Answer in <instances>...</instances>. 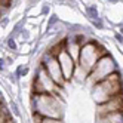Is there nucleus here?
Listing matches in <instances>:
<instances>
[{
  "label": "nucleus",
  "instance_id": "obj_1",
  "mask_svg": "<svg viewBox=\"0 0 123 123\" xmlns=\"http://www.w3.org/2000/svg\"><path fill=\"white\" fill-rule=\"evenodd\" d=\"M31 114H39L42 117H64V102L58 95L50 93H30Z\"/></svg>",
  "mask_w": 123,
  "mask_h": 123
},
{
  "label": "nucleus",
  "instance_id": "obj_2",
  "mask_svg": "<svg viewBox=\"0 0 123 123\" xmlns=\"http://www.w3.org/2000/svg\"><path fill=\"white\" fill-rule=\"evenodd\" d=\"M92 89V98L95 104H102L105 101H108L111 96L122 93L123 92V80H122V74L117 70L116 73L110 74L108 77H105L104 80L95 83Z\"/></svg>",
  "mask_w": 123,
  "mask_h": 123
},
{
  "label": "nucleus",
  "instance_id": "obj_3",
  "mask_svg": "<svg viewBox=\"0 0 123 123\" xmlns=\"http://www.w3.org/2000/svg\"><path fill=\"white\" fill-rule=\"evenodd\" d=\"M105 54H108V52L105 50V48L98 40L89 39L80 48V54H79V59H77V67H80L83 71L89 76V73L92 71L95 64L98 62V59L101 56H104Z\"/></svg>",
  "mask_w": 123,
  "mask_h": 123
},
{
  "label": "nucleus",
  "instance_id": "obj_4",
  "mask_svg": "<svg viewBox=\"0 0 123 123\" xmlns=\"http://www.w3.org/2000/svg\"><path fill=\"white\" fill-rule=\"evenodd\" d=\"M119 70V65L116 62V59L113 58L111 54H105L104 56H101L98 59V62L95 64V67L92 68V71L89 73L86 80H89L92 83V86L95 83H98L101 80H104L105 77H108L110 74L116 73Z\"/></svg>",
  "mask_w": 123,
  "mask_h": 123
},
{
  "label": "nucleus",
  "instance_id": "obj_5",
  "mask_svg": "<svg viewBox=\"0 0 123 123\" xmlns=\"http://www.w3.org/2000/svg\"><path fill=\"white\" fill-rule=\"evenodd\" d=\"M61 87L49 77V74L45 71L40 64L34 70V77L31 83V92L33 93H50V95H58Z\"/></svg>",
  "mask_w": 123,
  "mask_h": 123
},
{
  "label": "nucleus",
  "instance_id": "obj_6",
  "mask_svg": "<svg viewBox=\"0 0 123 123\" xmlns=\"http://www.w3.org/2000/svg\"><path fill=\"white\" fill-rule=\"evenodd\" d=\"M39 64L45 68V71L49 74V77H50L59 87H64V85H65L67 82L64 80V76H62V71H61V67H59V62H58V58H56V56H54L49 50H46L45 54L42 55Z\"/></svg>",
  "mask_w": 123,
  "mask_h": 123
},
{
  "label": "nucleus",
  "instance_id": "obj_7",
  "mask_svg": "<svg viewBox=\"0 0 123 123\" xmlns=\"http://www.w3.org/2000/svg\"><path fill=\"white\" fill-rule=\"evenodd\" d=\"M119 111H123V92L111 96L108 101L96 105V116H108V114Z\"/></svg>",
  "mask_w": 123,
  "mask_h": 123
},
{
  "label": "nucleus",
  "instance_id": "obj_8",
  "mask_svg": "<svg viewBox=\"0 0 123 123\" xmlns=\"http://www.w3.org/2000/svg\"><path fill=\"white\" fill-rule=\"evenodd\" d=\"M56 58H58V62H59V67H61V71H62L64 80L68 83L73 79V74H74V70L77 67V62L67 54L65 50H62Z\"/></svg>",
  "mask_w": 123,
  "mask_h": 123
},
{
  "label": "nucleus",
  "instance_id": "obj_9",
  "mask_svg": "<svg viewBox=\"0 0 123 123\" xmlns=\"http://www.w3.org/2000/svg\"><path fill=\"white\" fill-rule=\"evenodd\" d=\"M33 123H64V119H56V117H42L39 114H31Z\"/></svg>",
  "mask_w": 123,
  "mask_h": 123
},
{
  "label": "nucleus",
  "instance_id": "obj_10",
  "mask_svg": "<svg viewBox=\"0 0 123 123\" xmlns=\"http://www.w3.org/2000/svg\"><path fill=\"white\" fill-rule=\"evenodd\" d=\"M7 104H9V110H11L12 116L15 119H22V111H21V107L18 105V102H16L15 99H9Z\"/></svg>",
  "mask_w": 123,
  "mask_h": 123
},
{
  "label": "nucleus",
  "instance_id": "obj_11",
  "mask_svg": "<svg viewBox=\"0 0 123 123\" xmlns=\"http://www.w3.org/2000/svg\"><path fill=\"white\" fill-rule=\"evenodd\" d=\"M28 71H30V67L28 64H19L18 67L15 68V74L18 79H25L28 76Z\"/></svg>",
  "mask_w": 123,
  "mask_h": 123
},
{
  "label": "nucleus",
  "instance_id": "obj_12",
  "mask_svg": "<svg viewBox=\"0 0 123 123\" xmlns=\"http://www.w3.org/2000/svg\"><path fill=\"white\" fill-rule=\"evenodd\" d=\"M85 12H86V16L89 19H95V18H99V13H98V7L95 5H87L85 7Z\"/></svg>",
  "mask_w": 123,
  "mask_h": 123
},
{
  "label": "nucleus",
  "instance_id": "obj_13",
  "mask_svg": "<svg viewBox=\"0 0 123 123\" xmlns=\"http://www.w3.org/2000/svg\"><path fill=\"white\" fill-rule=\"evenodd\" d=\"M56 24H59V18H58V15H55V13H52L50 16H49V19H48V22H46V27H48V31H52L55 28V25Z\"/></svg>",
  "mask_w": 123,
  "mask_h": 123
},
{
  "label": "nucleus",
  "instance_id": "obj_14",
  "mask_svg": "<svg viewBox=\"0 0 123 123\" xmlns=\"http://www.w3.org/2000/svg\"><path fill=\"white\" fill-rule=\"evenodd\" d=\"M6 46H7V49L12 50V52H16V50L19 49L18 43H16V39H15V37H11V36L6 39Z\"/></svg>",
  "mask_w": 123,
  "mask_h": 123
},
{
  "label": "nucleus",
  "instance_id": "obj_15",
  "mask_svg": "<svg viewBox=\"0 0 123 123\" xmlns=\"http://www.w3.org/2000/svg\"><path fill=\"white\" fill-rule=\"evenodd\" d=\"M91 24H92V27H95L96 30H104V19L101 18H95V19H91Z\"/></svg>",
  "mask_w": 123,
  "mask_h": 123
},
{
  "label": "nucleus",
  "instance_id": "obj_16",
  "mask_svg": "<svg viewBox=\"0 0 123 123\" xmlns=\"http://www.w3.org/2000/svg\"><path fill=\"white\" fill-rule=\"evenodd\" d=\"M7 65H9V64L6 62V58L0 56V74H5L7 71Z\"/></svg>",
  "mask_w": 123,
  "mask_h": 123
},
{
  "label": "nucleus",
  "instance_id": "obj_17",
  "mask_svg": "<svg viewBox=\"0 0 123 123\" xmlns=\"http://www.w3.org/2000/svg\"><path fill=\"white\" fill-rule=\"evenodd\" d=\"M18 37H21L22 42H28V39H30V31H28L27 28H24V30L19 33V36H18Z\"/></svg>",
  "mask_w": 123,
  "mask_h": 123
},
{
  "label": "nucleus",
  "instance_id": "obj_18",
  "mask_svg": "<svg viewBox=\"0 0 123 123\" xmlns=\"http://www.w3.org/2000/svg\"><path fill=\"white\" fill-rule=\"evenodd\" d=\"M7 24H9V16H7V15L2 16V18H0V27H2V28H6Z\"/></svg>",
  "mask_w": 123,
  "mask_h": 123
},
{
  "label": "nucleus",
  "instance_id": "obj_19",
  "mask_svg": "<svg viewBox=\"0 0 123 123\" xmlns=\"http://www.w3.org/2000/svg\"><path fill=\"white\" fill-rule=\"evenodd\" d=\"M114 39H116V42H117V43L123 45V36H122L120 33H116V34H114Z\"/></svg>",
  "mask_w": 123,
  "mask_h": 123
},
{
  "label": "nucleus",
  "instance_id": "obj_20",
  "mask_svg": "<svg viewBox=\"0 0 123 123\" xmlns=\"http://www.w3.org/2000/svg\"><path fill=\"white\" fill-rule=\"evenodd\" d=\"M12 2H13V0H0V5H3V6H6V7H11Z\"/></svg>",
  "mask_w": 123,
  "mask_h": 123
},
{
  "label": "nucleus",
  "instance_id": "obj_21",
  "mask_svg": "<svg viewBox=\"0 0 123 123\" xmlns=\"http://www.w3.org/2000/svg\"><path fill=\"white\" fill-rule=\"evenodd\" d=\"M49 11H50L49 5H43V7H42V15H46V13H49Z\"/></svg>",
  "mask_w": 123,
  "mask_h": 123
},
{
  "label": "nucleus",
  "instance_id": "obj_22",
  "mask_svg": "<svg viewBox=\"0 0 123 123\" xmlns=\"http://www.w3.org/2000/svg\"><path fill=\"white\" fill-rule=\"evenodd\" d=\"M108 3H111V5H114V3H119V0H107Z\"/></svg>",
  "mask_w": 123,
  "mask_h": 123
},
{
  "label": "nucleus",
  "instance_id": "obj_23",
  "mask_svg": "<svg viewBox=\"0 0 123 123\" xmlns=\"http://www.w3.org/2000/svg\"><path fill=\"white\" fill-rule=\"evenodd\" d=\"M119 33H120L122 36H123V25H120V27H119Z\"/></svg>",
  "mask_w": 123,
  "mask_h": 123
},
{
  "label": "nucleus",
  "instance_id": "obj_24",
  "mask_svg": "<svg viewBox=\"0 0 123 123\" xmlns=\"http://www.w3.org/2000/svg\"><path fill=\"white\" fill-rule=\"evenodd\" d=\"M5 122H7V120H5V119H2V117H0V123H5Z\"/></svg>",
  "mask_w": 123,
  "mask_h": 123
},
{
  "label": "nucleus",
  "instance_id": "obj_25",
  "mask_svg": "<svg viewBox=\"0 0 123 123\" xmlns=\"http://www.w3.org/2000/svg\"><path fill=\"white\" fill-rule=\"evenodd\" d=\"M67 2V0H59V3H65Z\"/></svg>",
  "mask_w": 123,
  "mask_h": 123
}]
</instances>
